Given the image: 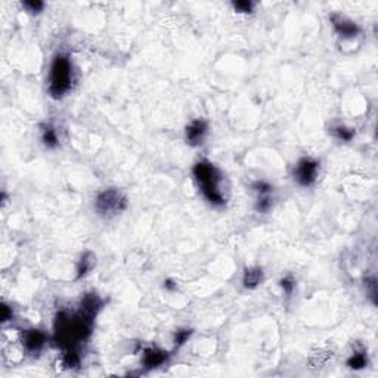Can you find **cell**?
Listing matches in <instances>:
<instances>
[{
  "instance_id": "obj_1",
  "label": "cell",
  "mask_w": 378,
  "mask_h": 378,
  "mask_svg": "<svg viewBox=\"0 0 378 378\" xmlns=\"http://www.w3.org/2000/svg\"><path fill=\"white\" fill-rule=\"evenodd\" d=\"M194 176L198 182V186L213 206H223L226 199L220 191L222 174L216 166L209 161H199L194 166Z\"/></svg>"
},
{
  "instance_id": "obj_2",
  "label": "cell",
  "mask_w": 378,
  "mask_h": 378,
  "mask_svg": "<svg viewBox=\"0 0 378 378\" xmlns=\"http://www.w3.org/2000/svg\"><path fill=\"white\" fill-rule=\"evenodd\" d=\"M71 78H73V71H71V62L68 60V56L56 55L50 68V84H49L50 96L55 99L62 98L71 89Z\"/></svg>"
},
{
  "instance_id": "obj_3",
  "label": "cell",
  "mask_w": 378,
  "mask_h": 378,
  "mask_svg": "<svg viewBox=\"0 0 378 378\" xmlns=\"http://www.w3.org/2000/svg\"><path fill=\"white\" fill-rule=\"evenodd\" d=\"M127 207V198L119 189H105L102 191L95 201V209L101 216L111 217L121 213Z\"/></svg>"
},
{
  "instance_id": "obj_4",
  "label": "cell",
  "mask_w": 378,
  "mask_h": 378,
  "mask_svg": "<svg viewBox=\"0 0 378 378\" xmlns=\"http://www.w3.org/2000/svg\"><path fill=\"white\" fill-rule=\"evenodd\" d=\"M319 163L313 158H302L294 168V179L302 186H310L316 182Z\"/></svg>"
},
{
  "instance_id": "obj_5",
  "label": "cell",
  "mask_w": 378,
  "mask_h": 378,
  "mask_svg": "<svg viewBox=\"0 0 378 378\" xmlns=\"http://www.w3.org/2000/svg\"><path fill=\"white\" fill-rule=\"evenodd\" d=\"M331 22L335 28V31L344 39H352L359 34V27L353 21L344 18L343 15L338 14L331 15Z\"/></svg>"
},
{
  "instance_id": "obj_6",
  "label": "cell",
  "mask_w": 378,
  "mask_h": 378,
  "mask_svg": "<svg viewBox=\"0 0 378 378\" xmlns=\"http://www.w3.org/2000/svg\"><path fill=\"white\" fill-rule=\"evenodd\" d=\"M46 343V335L39 330H27L22 334V344L27 352L37 353L42 350V347Z\"/></svg>"
},
{
  "instance_id": "obj_7",
  "label": "cell",
  "mask_w": 378,
  "mask_h": 378,
  "mask_svg": "<svg viewBox=\"0 0 378 378\" xmlns=\"http://www.w3.org/2000/svg\"><path fill=\"white\" fill-rule=\"evenodd\" d=\"M207 135V123L204 120H194L188 127H186V142L192 147H198L202 143Z\"/></svg>"
},
{
  "instance_id": "obj_8",
  "label": "cell",
  "mask_w": 378,
  "mask_h": 378,
  "mask_svg": "<svg viewBox=\"0 0 378 378\" xmlns=\"http://www.w3.org/2000/svg\"><path fill=\"white\" fill-rule=\"evenodd\" d=\"M102 307V300L99 299L98 294L95 293H91V294H86L83 299H81V303H80V313H83L84 316L91 318V319H95L98 312L101 310Z\"/></svg>"
},
{
  "instance_id": "obj_9",
  "label": "cell",
  "mask_w": 378,
  "mask_h": 378,
  "mask_svg": "<svg viewBox=\"0 0 378 378\" xmlns=\"http://www.w3.org/2000/svg\"><path fill=\"white\" fill-rule=\"evenodd\" d=\"M168 358V353L158 350V348H147L143 352V366L147 369H152L157 368L160 365H163Z\"/></svg>"
},
{
  "instance_id": "obj_10",
  "label": "cell",
  "mask_w": 378,
  "mask_h": 378,
  "mask_svg": "<svg viewBox=\"0 0 378 378\" xmlns=\"http://www.w3.org/2000/svg\"><path fill=\"white\" fill-rule=\"evenodd\" d=\"M261 281H263V271H261L260 268H250V269H245L244 272V287L245 288H256Z\"/></svg>"
},
{
  "instance_id": "obj_11",
  "label": "cell",
  "mask_w": 378,
  "mask_h": 378,
  "mask_svg": "<svg viewBox=\"0 0 378 378\" xmlns=\"http://www.w3.org/2000/svg\"><path fill=\"white\" fill-rule=\"evenodd\" d=\"M93 265H95V256H93L92 253H86V254L81 257L80 263H78V268H77V278L84 276L87 272H89V271L93 268Z\"/></svg>"
},
{
  "instance_id": "obj_12",
  "label": "cell",
  "mask_w": 378,
  "mask_h": 378,
  "mask_svg": "<svg viewBox=\"0 0 378 378\" xmlns=\"http://www.w3.org/2000/svg\"><path fill=\"white\" fill-rule=\"evenodd\" d=\"M42 139H43V143L46 145L47 148H55L58 145V136H56V132H55V129L52 126H45L43 127Z\"/></svg>"
},
{
  "instance_id": "obj_13",
  "label": "cell",
  "mask_w": 378,
  "mask_h": 378,
  "mask_svg": "<svg viewBox=\"0 0 378 378\" xmlns=\"http://www.w3.org/2000/svg\"><path fill=\"white\" fill-rule=\"evenodd\" d=\"M366 356L365 352H356L352 355V358L347 361V365L350 366L352 369H362L366 366Z\"/></svg>"
},
{
  "instance_id": "obj_14",
  "label": "cell",
  "mask_w": 378,
  "mask_h": 378,
  "mask_svg": "<svg viewBox=\"0 0 378 378\" xmlns=\"http://www.w3.org/2000/svg\"><path fill=\"white\" fill-rule=\"evenodd\" d=\"M272 207V198H271V192L269 194H258V199H257V206L256 209L261 213L269 212Z\"/></svg>"
},
{
  "instance_id": "obj_15",
  "label": "cell",
  "mask_w": 378,
  "mask_h": 378,
  "mask_svg": "<svg viewBox=\"0 0 378 378\" xmlns=\"http://www.w3.org/2000/svg\"><path fill=\"white\" fill-rule=\"evenodd\" d=\"M333 133L335 135V137H338L340 140H352V137L355 136V130L353 129H347L343 126H338L333 130Z\"/></svg>"
},
{
  "instance_id": "obj_16",
  "label": "cell",
  "mask_w": 378,
  "mask_h": 378,
  "mask_svg": "<svg viewBox=\"0 0 378 378\" xmlns=\"http://www.w3.org/2000/svg\"><path fill=\"white\" fill-rule=\"evenodd\" d=\"M22 6L30 12V14H39V12H42L43 11V8H45V3L43 2H24L22 3Z\"/></svg>"
},
{
  "instance_id": "obj_17",
  "label": "cell",
  "mask_w": 378,
  "mask_h": 378,
  "mask_svg": "<svg viewBox=\"0 0 378 378\" xmlns=\"http://www.w3.org/2000/svg\"><path fill=\"white\" fill-rule=\"evenodd\" d=\"M192 331L191 330H179L176 333V337H174V343H176V347H181L182 344L186 343V340L191 337Z\"/></svg>"
},
{
  "instance_id": "obj_18",
  "label": "cell",
  "mask_w": 378,
  "mask_h": 378,
  "mask_svg": "<svg viewBox=\"0 0 378 378\" xmlns=\"http://www.w3.org/2000/svg\"><path fill=\"white\" fill-rule=\"evenodd\" d=\"M281 287H282V289H284V291H285L287 294H291V293L294 291L296 282L293 281V278L287 276V278L281 279Z\"/></svg>"
},
{
  "instance_id": "obj_19",
  "label": "cell",
  "mask_w": 378,
  "mask_h": 378,
  "mask_svg": "<svg viewBox=\"0 0 378 378\" xmlns=\"http://www.w3.org/2000/svg\"><path fill=\"white\" fill-rule=\"evenodd\" d=\"M235 11L242 12V14H250L253 11V3L251 2H237L234 3Z\"/></svg>"
},
{
  "instance_id": "obj_20",
  "label": "cell",
  "mask_w": 378,
  "mask_h": 378,
  "mask_svg": "<svg viewBox=\"0 0 378 378\" xmlns=\"http://www.w3.org/2000/svg\"><path fill=\"white\" fill-rule=\"evenodd\" d=\"M11 318H12V310L6 304H2V319L3 321H9Z\"/></svg>"
},
{
  "instance_id": "obj_21",
  "label": "cell",
  "mask_w": 378,
  "mask_h": 378,
  "mask_svg": "<svg viewBox=\"0 0 378 378\" xmlns=\"http://www.w3.org/2000/svg\"><path fill=\"white\" fill-rule=\"evenodd\" d=\"M164 287H166L167 289H174V288H176V285H174V282H173V281H170V279H167V281L164 282Z\"/></svg>"
}]
</instances>
